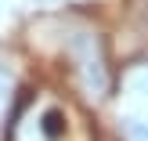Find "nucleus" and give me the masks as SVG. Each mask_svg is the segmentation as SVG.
Instances as JSON below:
<instances>
[{"label":"nucleus","mask_w":148,"mask_h":141,"mask_svg":"<svg viewBox=\"0 0 148 141\" xmlns=\"http://www.w3.org/2000/svg\"><path fill=\"white\" fill-rule=\"evenodd\" d=\"M11 141H87L72 109L58 98L29 101L11 130Z\"/></svg>","instance_id":"obj_1"},{"label":"nucleus","mask_w":148,"mask_h":141,"mask_svg":"<svg viewBox=\"0 0 148 141\" xmlns=\"http://www.w3.org/2000/svg\"><path fill=\"white\" fill-rule=\"evenodd\" d=\"M65 58L72 62L79 87L94 98H105L108 94V65H105V51H101L98 33L90 29H76V33L65 40Z\"/></svg>","instance_id":"obj_2"},{"label":"nucleus","mask_w":148,"mask_h":141,"mask_svg":"<svg viewBox=\"0 0 148 141\" xmlns=\"http://www.w3.org/2000/svg\"><path fill=\"white\" fill-rule=\"evenodd\" d=\"M11 94H14V72L0 62V123L7 116V105H11Z\"/></svg>","instance_id":"obj_3"},{"label":"nucleus","mask_w":148,"mask_h":141,"mask_svg":"<svg viewBox=\"0 0 148 141\" xmlns=\"http://www.w3.org/2000/svg\"><path fill=\"white\" fill-rule=\"evenodd\" d=\"M130 87H134V94H148V69L137 72V76L130 80Z\"/></svg>","instance_id":"obj_4"},{"label":"nucleus","mask_w":148,"mask_h":141,"mask_svg":"<svg viewBox=\"0 0 148 141\" xmlns=\"http://www.w3.org/2000/svg\"><path fill=\"white\" fill-rule=\"evenodd\" d=\"M130 134H134V141H148V127L141 120H130Z\"/></svg>","instance_id":"obj_5"},{"label":"nucleus","mask_w":148,"mask_h":141,"mask_svg":"<svg viewBox=\"0 0 148 141\" xmlns=\"http://www.w3.org/2000/svg\"><path fill=\"white\" fill-rule=\"evenodd\" d=\"M36 4H51V0H36Z\"/></svg>","instance_id":"obj_6"}]
</instances>
